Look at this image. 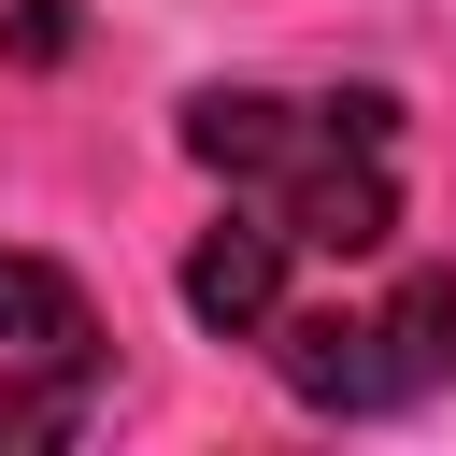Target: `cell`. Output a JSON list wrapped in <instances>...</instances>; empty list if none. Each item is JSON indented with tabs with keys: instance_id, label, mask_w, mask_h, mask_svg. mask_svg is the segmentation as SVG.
<instances>
[{
	"instance_id": "obj_2",
	"label": "cell",
	"mask_w": 456,
	"mask_h": 456,
	"mask_svg": "<svg viewBox=\"0 0 456 456\" xmlns=\"http://www.w3.org/2000/svg\"><path fill=\"white\" fill-rule=\"evenodd\" d=\"M0 385H86V399L114 385L86 285H71L57 256H14V242H0Z\"/></svg>"
},
{
	"instance_id": "obj_3",
	"label": "cell",
	"mask_w": 456,
	"mask_h": 456,
	"mask_svg": "<svg viewBox=\"0 0 456 456\" xmlns=\"http://www.w3.org/2000/svg\"><path fill=\"white\" fill-rule=\"evenodd\" d=\"M86 413H100L86 385H0V442H71Z\"/></svg>"
},
{
	"instance_id": "obj_1",
	"label": "cell",
	"mask_w": 456,
	"mask_h": 456,
	"mask_svg": "<svg viewBox=\"0 0 456 456\" xmlns=\"http://www.w3.org/2000/svg\"><path fill=\"white\" fill-rule=\"evenodd\" d=\"M185 157L214 228L185 242V314L256 342L314 413H399L456 370V271L399 228V100L385 86H200Z\"/></svg>"
}]
</instances>
